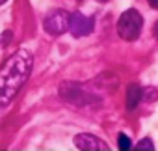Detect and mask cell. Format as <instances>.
Here are the masks:
<instances>
[{
  "mask_svg": "<svg viewBox=\"0 0 158 151\" xmlns=\"http://www.w3.org/2000/svg\"><path fill=\"white\" fill-rule=\"evenodd\" d=\"M74 145L84 151H108V145L101 138H97L93 134H86V132L74 136Z\"/></svg>",
  "mask_w": 158,
  "mask_h": 151,
  "instance_id": "6",
  "label": "cell"
},
{
  "mask_svg": "<svg viewBox=\"0 0 158 151\" xmlns=\"http://www.w3.org/2000/svg\"><path fill=\"white\" fill-rule=\"evenodd\" d=\"M60 95L61 99L69 101V103H74V105H84L88 99V95L84 93V88L82 86H78L74 82H65L60 86Z\"/></svg>",
  "mask_w": 158,
  "mask_h": 151,
  "instance_id": "5",
  "label": "cell"
},
{
  "mask_svg": "<svg viewBox=\"0 0 158 151\" xmlns=\"http://www.w3.org/2000/svg\"><path fill=\"white\" fill-rule=\"evenodd\" d=\"M10 39H11V32H10V30H8V32H6V34H2V45H4V47H6V45H8V43H10Z\"/></svg>",
  "mask_w": 158,
  "mask_h": 151,
  "instance_id": "11",
  "label": "cell"
},
{
  "mask_svg": "<svg viewBox=\"0 0 158 151\" xmlns=\"http://www.w3.org/2000/svg\"><path fill=\"white\" fill-rule=\"evenodd\" d=\"M143 28V17L138 10H127L117 21V34L125 41H134L139 37Z\"/></svg>",
  "mask_w": 158,
  "mask_h": 151,
  "instance_id": "2",
  "label": "cell"
},
{
  "mask_svg": "<svg viewBox=\"0 0 158 151\" xmlns=\"http://www.w3.org/2000/svg\"><path fill=\"white\" fill-rule=\"evenodd\" d=\"M4 2H8V0H0V4H4Z\"/></svg>",
  "mask_w": 158,
  "mask_h": 151,
  "instance_id": "14",
  "label": "cell"
},
{
  "mask_svg": "<svg viewBox=\"0 0 158 151\" xmlns=\"http://www.w3.org/2000/svg\"><path fill=\"white\" fill-rule=\"evenodd\" d=\"M141 95H143V90L138 84H130L127 90V110H134L139 105Z\"/></svg>",
  "mask_w": 158,
  "mask_h": 151,
  "instance_id": "7",
  "label": "cell"
},
{
  "mask_svg": "<svg viewBox=\"0 0 158 151\" xmlns=\"http://www.w3.org/2000/svg\"><path fill=\"white\" fill-rule=\"evenodd\" d=\"M152 30H154V36H156V39H158V21H156V24H154V28H152Z\"/></svg>",
  "mask_w": 158,
  "mask_h": 151,
  "instance_id": "13",
  "label": "cell"
},
{
  "mask_svg": "<svg viewBox=\"0 0 158 151\" xmlns=\"http://www.w3.org/2000/svg\"><path fill=\"white\" fill-rule=\"evenodd\" d=\"M117 147H119L121 151H128V149L132 147V142H130V138H128L127 134H123V132H121V134L117 136Z\"/></svg>",
  "mask_w": 158,
  "mask_h": 151,
  "instance_id": "8",
  "label": "cell"
},
{
  "mask_svg": "<svg viewBox=\"0 0 158 151\" xmlns=\"http://www.w3.org/2000/svg\"><path fill=\"white\" fill-rule=\"evenodd\" d=\"M141 99H145V101H149V103H151V101H156V99H158V90H156V88H145Z\"/></svg>",
  "mask_w": 158,
  "mask_h": 151,
  "instance_id": "9",
  "label": "cell"
},
{
  "mask_svg": "<svg viewBox=\"0 0 158 151\" xmlns=\"http://www.w3.org/2000/svg\"><path fill=\"white\" fill-rule=\"evenodd\" d=\"M32 65L34 56L24 49L13 52L0 65V112L17 97V93L30 77Z\"/></svg>",
  "mask_w": 158,
  "mask_h": 151,
  "instance_id": "1",
  "label": "cell"
},
{
  "mask_svg": "<svg viewBox=\"0 0 158 151\" xmlns=\"http://www.w3.org/2000/svg\"><path fill=\"white\" fill-rule=\"evenodd\" d=\"M95 28V23L91 17H86L84 13H71V19H69V32L74 36V37H82V36H88L91 34Z\"/></svg>",
  "mask_w": 158,
  "mask_h": 151,
  "instance_id": "4",
  "label": "cell"
},
{
  "mask_svg": "<svg viewBox=\"0 0 158 151\" xmlns=\"http://www.w3.org/2000/svg\"><path fill=\"white\" fill-rule=\"evenodd\" d=\"M69 19H71V13L65 10L50 11L45 19V32L50 36H61L69 32Z\"/></svg>",
  "mask_w": 158,
  "mask_h": 151,
  "instance_id": "3",
  "label": "cell"
},
{
  "mask_svg": "<svg viewBox=\"0 0 158 151\" xmlns=\"http://www.w3.org/2000/svg\"><path fill=\"white\" fill-rule=\"evenodd\" d=\"M147 2H149V6H151V8L158 10V0H147Z\"/></svg>",
  "mask_w": 158,
  "mask_h": 151,
  "instance_id": "12",
  "label": "cell"
},
{
  "mask_svg": "<svg viewBox=\"0 0 158 151\" xmlns=\"http://www.w3.org/2000/svg\"><path fill=\"white\" fill-rule=\"evenodd\" d=\"M138 149H154V144L151 138H143L141 142H138Z\"/></svg>",
  "mask_w": 158,
  "mask_h": 151,
  "instance_id": "10",
  "label": "cell"
}]
</instances>
